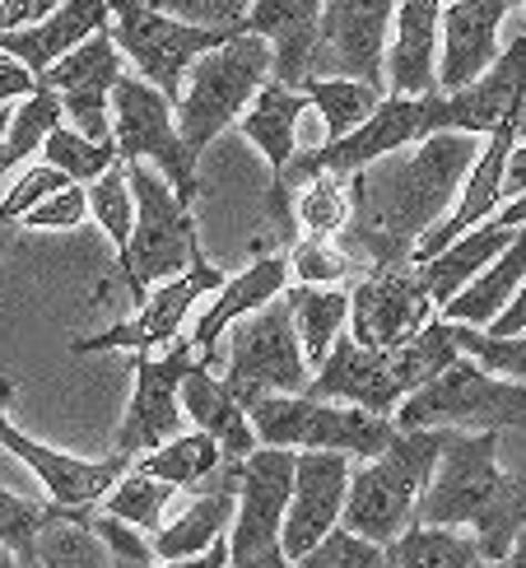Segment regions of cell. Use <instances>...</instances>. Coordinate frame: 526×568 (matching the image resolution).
Returning <instances> with one entry per match:
<instances>
[{
  "mask_svg": "<svg viewBox=\"0 0 526 568\" xmlns=\"http://www.w3.org/2000/svg\"><path fill=\"white\" fill-rule=\"evenodd\" d=\"M481 150V135L443 131L350 178L354 224L341 243L354 262H368V271L415 262L419 243L457 210Z\"/></svg>",
  "mask_w": 526,
  "mask_h": 568,
  "instance_id": "1",
  "label": "cell"
},
{
  "mask_svg": "<svg viewBox=\"0 0 526 568\" xmlns=\"http://www.w3.org/2000/svg\"><path fill=\"white\" fill-rule=\"evenodd\" d=\"M415 523L475 531L489 564H504L513 555L517 536L526 531V476H508L498 466V434L447 429L443 462Z\"/></svg>",
  "mask_w": 526,
  "mask_h": 568,
  "instance_id": "2",
  "label": "cell"
},
{
  "mask_svg": "<svg viewBox=\"0 0 526 568\" xmlns=\"http://www.w3.org/2000/svg\"><path fill=\"white\" fill-rule=\"evenodd\" d=\"M443 447H447V429H401V438L382 457L358 462L341 527L373 540L382 550L396 546L415 527L419 504L443 462Z\"/></svg>",
  "mask_w": 526,
  "mask_h": 568,
  "instance_id": "3",
  "label": "cell"
},
{
  "mask_svg": "<svg viewBox=\"0 0 526 568\" xmlns=\"http://www.w3.org/2000/svg\"><path fill=\"white\" fill-rule=\"evenodd\" d=\"M271 80H275V52L256 33H233L224 47H214L210 57L191 65L186 93L178 103V126L191 159H201L220 131L243 122Z\"/></svg>",
  "mask_w": 526,
  "mask_h": 568,
  "instance_id": "4",
  "label": "cell"
},
{
  "mask_svg": "<svg viewBox=\"0 0 526 568\" xmlns=\"http://www.w3.org/2000/svg\"><path fill=\"white\" fill-rule=\"evenodd\" d=\"M127 178L135 196V239H131V256L122 262V275L131 284V298L145 303L150 290L196 271L205 262V252H201L191 210L182 205L173 182L154 163H127Z\"/></svg>",
  "mask_w": 526,
  "mask_h": 568,
  "instance_id": "5",
  "label": "cell"
},
{
  "mask_svg": "<svg viewBox=\"0 0 526 568\" xmlns=\"http://www.w3.org/2000/svg\"><path fill=\"white\" fill-rule=\"evenodd\" d=\"M247 415L261 447H284V453H341L354 462H373L401 438V424L387 415L307 396H266Z\"/></svg>",
  "mask_w": 526,
  "mask_h": 568,
  "instance_id": "6",
  "label": "cell"
},
{
  "mask_svg": "<svg viewBox=\"0 0 526 568\" xmlns=\"http://www.w3.org/2000/svg\"><path fill=\"white\" fill-rule=\"evenodd\" d=\"M401 429H457V434H504L526 429V383H508L475 359L452 364L424 392L396 410Z\"/></svg>",
  "mask_w": 526,
  "mask_h": 568,
  "instance_id": "7",
  "label": "cell"
},
{
  "mask_svg": "<svg viewBox=\"0 0 526 568\" xmlns=\"http://www.w3.org/2000/svg\"><path fill=\"white\" fill-rule=\"evenodd\" d=\"M224 383L233 387V396L243 400L247 410L266 396H307V387H313V364H307V354H303L290 294L233 326Z\"/></svg>",
  "mask_w": 526,
  "mask_h": 568,
  "instance_id": "8",
  "label": "cell"
},
{
  "mask_svg": "<svg viewBox=\"0 0 526 568\" xmlns=\"http://www.w3.org/2000/svg\"><path fill=\"white\" fill-rule=\"evenodd\" d=\"M112 140L122 150V163H154V169L173 182V192L191 210V201L201 196L196 159H191L178 108L169 103V93H159L150 80L127 75L112 93Z\"/></svg>",
  "mask_w": 526,
  "mask_h": 568,
  "instance_id": "9",
  "label": "cell"
},
{
  "mask_svg": "<svg viewBox=\"0 0 526 568\" xmlns=\"http://www.w3.org/2000/svg\"><path fill=\"white\" fill-rule=\"evenodd\" d=\"M135 368V392L131 406L122 415L112 434V453L140 462L154 447L173 443L178 434H186V410H182V383L201 368V354L191 345V336H182L178 345L159 349V354H131Z\"/></svg>",
  "mask_w": 526,
  "mask_h": 568,
  "instance_id": "10",
  "label": "cell"
},
{
  "mask_svg": "<svg viewBox=\"0 0 526 568\" xmlns=\"http://www.w3.org/2000/svg\"><path fill=\"white\" fill-rule=\"evenodd\" d=\"M112 38L122 47V57L135 65L140 80H150L159 93H169V103H182V75L214 47H224L233 33H210L191 29L169 14L150 10L145 0H112Z\"/></svg>",
  "mask_w": 526,
  "mask_h": 568,
  "instance_id": "11",
  "label": "cell"
},
{
  "mask_svg": "<svg viewBox=\"0 0 526 568\" xmlns=\"http://www.w3.org/2000/svg\"><path fill=\"white\" fill-rule=\"evenodd\" d=\"M401 0H326L307 80H364L387 93V33Z\"/></svg>",
  "mask_w": 526,
  "mask_h": 568,
  "instance_id": "12",
  "label": "cell"
},
{
  "mask_svg": "<svg viewBox=\"0 0 526 568\" xmlns=\"http://www.w3.org/2000/svg\"><path fill=\"white\" fill-rule=\"evenodd\" d=\"M438 317V303L419 275V262H396L368 271L354 284L350 336L368 349H401Z\"/></svg>",
  "mask_w": 526,
  "mask_h": 568,
  "instance_id": "13",
  "label": "cell"
},
{
  "mask_svg": "<svg viewBox=\"0 0 526 568\" xmlns=\"http://www.w3.org/2000/svg\"><path fill=\"white\" fill-rule=\"evenodd\" d=\"M299 480V453L284 447H256V453L237 466V513L229 527V550L233 559L284 550V517H290Z\"/></svg>",
  "mask_w": 526,
  "mask_h": 568,
  "instance_id": "14",
  "label": "cell"
},
{
  "mask_svg": "<svg viewBox=\"0 0 526 568\" xmlns=\"http://www.w3.org/2000/svg\"><path fill=\"white\" fill-rule=\"evenodd\" d=\"M205 290L220 294L224 290V275L214 271L210 262H201L196 271H186L169 284H159V290H150V298L135 307V317L117 322L108 331H93V336H80L75 345H70V354H103V349H127V354H159L169 349L186 336V313L191 303H196Z\"/></svg>",
  "mask_w": 526,
  "mask_h": 568,
  "instance_id": "15",
  "label": "cell"
},
{
  "mask_svg": "<svg viewBox=\"0 0 526 568\" xmlns=\"http://www.w3.org/2000/svg\"><path fill=\"white\" fill-rule=\"evenodd\" d=\"M127 80L122 70V47H117L112 29L89 38L80 52L57 61L38 84H47L65 108V126L80 131L99 145H112V93Z\"/></svg>",
  "mask_w": 526,
  "mask_h": 568,
  "instance_id": "16",
  "label": "cell"
},
{
  "mask_svg": "<svg viewBox=\"0 0 526 568\" xmlns=\"http://www.w3.org/2000/svg\"><path fill=\"white\" fill-rule=\"evenodd\" d=\"M0 447L14 453L23 466L33 470V480H42L47 499L61 504V508H75V513L99 508L108 499V489L135 466L131 457H117V453H108V457H70V453H57V447H47V443L23 434L19 424H10L6 410H0Z\"/></svg>",
  "mask_w": 526,
  "mask_h": 568,
  "instance_id": "17",
  "label": "cell"
},
{
  "mask_svg": "<svg viewBox=\"0 0 526 568\" xmlns=\"http://www.w3.org/2000/svg\"><path fill=\"white\" fill-rule=\"evenodd\" d=\"M290 290H294L290 247L256 239L252 266H243L237 275H229L224 290L214 294V303L196 317V326L186 331L191 345H196V354H201V368H214V359H220V336H224L229 326H237L243 317L261 313V307L275 303V298H284Z\"/></svg>",
  "mask_w": 526,
  "mask_h": 568,
  "instance_id": "18",
  "label": "cell"
},
{
  "mask_svg": "<svg viewBox=\"0 0 526 568\" xmlns=\"http://www.w3.org/2000/svg\"><path fill=\"white\" fill-rule=\"evenodd\" d=\"M350 485H354V457L299 453V480H294V499H290L284 540H280L284 555L303 559V555H313L331 531H341Z\"/></svg>",
  "mask_w": 526,
  "mask_h": 568,
  "instance_id": "19",
  "label": "cell"
},
{
  "mask_svg": "<svg viewBox=\"0 0 526 568\" xmlns=\"http://www.w3.org/2000/svg\"><path fill=\"white\" fill-rule=\"evenodd\" d=\"M307 400H350V406L368 410V415L396 419V410L411 400V392L401 383L392 349H368L345 331L336 349H331V359L313 373Z\"/></svg>",
  "mask_w": 526,
  "mask_h": 568,
  "instance_id": "20",
  "label": "cell"
},
{
  "mask_svg": "<svg viewBox=\"0 0 526 568\" xmlns=\"http://www.w3.org/2000/svg\"><path fill=\"white\" fill-rule=\"evenodd\" d=\"M526 112V33H517L481 80L462 93H443V131L494 135L508 116Z\"/></svg>",
  "mask_w": 526,
  "mask_h": 568,
  "instance_id": "21",
  "label": "cell"
},
{
  "mask_svg": "<svg viewBox=\"0 0 526 568\" xmlns=\"http://www.w3.org/2000/svg\"><path fill=\"white\" fill-rule=\"evenodd\" d=\"M513 0H447L443 10V57H438V93L471 89L485 70L504 57L498 29Z\"/></svg>",
  "mask_w": 526,
  "mask_h": 568,
  "instance_id": "22",
  "label": "cell"
},
{
  "mask_svg": "<svg viewBox=\"0 0 526 568\" xmlns=\"http://www.w3.org/2000/svg\"><path fill=\"white\" fill-rule=\"evenodd\" d=\"M443 10H447V0H401L392 57H387V93H401V99H428V93H438Z\"/></svg>",
  "mask_w": 526,
  "mask_h": 568,
  "instance_id": "23",
  "label": "cell"
},
{
  "mask_svg": "<svg viewBox=\"0 0 526 568\" xmlns=\"http://www.w3.org/2000/svg\"><path fill=\"white\" fill-rule=\"evenodd\" d=\"M326 0H256L247 14V33L266 38L275 52V84L303 89L313 75V52L322 38Z\"/></svg>",
  "mask_w": 526,
  "mask_h": 568,
  "instance_id": "24",
  "label": "cell"
},
{
  "mask_svg": "<svg viewBox=\"0 0 526 568\" xmlns=\"http://www.w3.org/2000/svg\"><path fill=\"white\" fill-rule=\"evenodd\" d=\"M103 29H112V0H65V6L52 19H42L38 29L0 33V52L14 57L19 65H29L42 80L57 61L80 52V47L89 38H99Z\"/></svg>",
  "mask_w": 526,
  "mask_h": 568,
  "instance_id": "25",
  "label": "cell"
},
{
  "mask_svg": "<svg viewBox=\"0 0 526 568\" xmlns=\"http://www.w3.org/2000/svg\"><path fill=\"white\" fill-rule=\"evenodd\" d=\"M237 466H243V462H237ZM237 466L229 462L220 476H214L201 494H191L186 508L154 536L159 559H196V555L214 550L229 536L233 513H237Z\"/></svg>",
  "mask_w": 526,
  "mask_h": 568,
  "instance_id": "26",
  "label": "cell"
},
{
  "mask_svg": "<svg viewBox=\"0 0 526 568\" xmlns=\"http://www.w3.org/2000/svg\"><path fill=\"white\" fill-rule=\"evenodd\" d=\"M182 410L201 434H210L214 443L224 447V462H233V466L247 462L261 447L247 406L233 396V387L224 383V377H214L210 368H196L182 383Z\"/></svg>",
  "mask_w": 526,
  "mask_h": 568,
  "instance_id": "27",
  "label": "cell"
},
{
  "mask_svg": "<svg viewBox=\"0 0 526 568\" xmlns=\"http://www.w3.org/2000/svg\"><path fill=\"white\" fill-rule=\"evenodd\" d=\"M303 108H307V93L303 89H284V84H266L261 89V99L252 103V112L237 122V131H243L256 154L266 159L271 169V186L284 182V173L294 169V163L303 159L299 154V122H303ZM266 186V192H271Z\"/></svg>",
  "mask_w": 526,
  "mask_h": 568,
  "instance_id": "28",
  "label": "cell"
},
{
  "mask_svg": "<svg viewBox=\"0 0 526 568\" xmlns=\"http://www.w3.org/2000/svg\"><path fill=\"white\" fill-rule=\"evenodd\" d=\"M517 239H522V229H508L504 220H489L481 229H471L466 239H457L447 252H438L434 262H419V275L428 284V294H434L438 313L466 290L471 280H481Z\"/></svg>",
  "mask_w": 526,
  "mask_h": 568,
  "instance_id": "29",
  "label": "cell"
},
{
  "mask_svg": "<svg viewBox=\"0 0 526 568\" xmlns=\"http://www.w3.org/2000/svg\"><path fill=\"white\" fill-rule=\"evenodd\" d=\"M522 284H526V229H522V239H517L504 256H498V262H494L481 280H471L466 290L452 298L438 317L452 322V326L489 331V326L513 307V298L522 294Z\"/></svg>",
  "mask_w": 526,
  "mask_h": 568,
  "instance_id": "30",
  "label": "cell"
},
{
  "mask_svg": "<svg viewBox=\"0 0 526 568\" xmlns=\"http://www.w3.org/2000/svg\"><path fill=\"white\" fill-rule=\"evenodd\" d=\"M29 568H117V559L103 546V536L93 531L89 513L57 504V517L42 527Z\"/></svg>",
  "mask_w": 526,
  "mask_h": 568,
  "instance_id": "31",
  "label": "cell"
},
{
  "mask_svg": "<svg viewBox=\"0 0 526 568\" xmlns=\"http://www.w3.org/2000/svg\"><path fill=\"white\" fill-rule=\"evenodd\" d=\"M135 466L145 470V476H154V480H169L173 489L201 494L229 462H224V447L214 443L210 434L186 429V434H178L173 443H163V447H154V453H145Z\"/></svg>",
  "mask_w": 526,
  "mask_h": 568,
  "instance_id": "32",
  "label": "cell"
},
{
  "mask_svg": "<svg viewBox=\"0 0 526 568\" xmlns=\"http://www.w3.org/2000/svg\"><path fill=\"white\" fill-rule=\"evenodd\" d=\"M485 546L462 527H424L415 523L396 546H387V568H485Z\"/></svg>",
  "mask_w": 526,
  "mask_h": 568,
  "instance_id": "33",
  "label": "cell"
},
{
  "mask_svg": "<svg viewBox=\"0 0 526 568\" xmlns=\"http://www.w3.org/2000/svg\"><path fill=\"white\" fill-rule=\"evenodd\" d=\"M350 303H354V290H303V284L290 290L294 326H299L303 354H307V364L313 368H322L331 359V349H336V341L345 336Z\"/></svg>",
  "mask_w": 526,
  "mask_h": 568,
  "instance_id": "34",
  "label": "cell"
},
{
  "mask_svg": "<svg viewBox=\"0 0 526 568\" xmlns=\"http://www.w3.org/2000/svg\"><path fill=\"white\" fill-rule=\"evenodd\" d=\"M294 224L303 239H345L354 224V192L336 173H322L294 192Z\"/></svg>",
  "mask_w": 526,
  "mask_h": 568,
  "instance_id": "35",
  "label": "cell"
},
{
  "mask_svg": "<svg viewBox=\"0 0 526 568\" xmlns=\"http://www.w3.org/2000/svg\"><path fill=\"white\" fill-rule=\"evenodd\" d=\"M173 494L178 489L169 480H154L140 466H131L127 476L108 489V499L99 508H103V517H117V523H127L135 531H154L159 536L163 531V513H169Z\"/></svg>",
  "mask_w": 526,
  "mask_h": 568,
  "instance_id": "36",
  "label": "cell"
},
{
  "mask_svg": "<svg viewBox=\"0 0 526 568\" xmlns=\"http://www.w3.org/2000/svg\"><path fill=\"white\" fill-rule=\"evenodd\" d=\"M303 93L317 103V112L326 116V131H331V145L345 135H354L358 126L368 122V116L382 108L387 93L364 84V80H307Z\"/></svg>",
  "mask_w": 526,
  "mask_h": 568,
  "instance_id": "37",
  "label": "cell"
},
{
  "mask_svg": "<svg viewBox=\"0 0 526 568\" xmlns=\"http://www.w3.org/2000/svg\"><path fill=\"white\" fill-rule=\"evenodd\" d=\"M61 126H65V108L47 84L33 93V99H23L14 108V126H10V140H6V154H0V186H6V178L19 169V163L29 159L33 150H42L47 135L61 131Z\"/></svg>",
  "mask_w": 526,
  "mask_h": 568,
  "instance_id": "38",
  "label": "cell"
},
{
  "mask_svg": "<svg viewBox=\"0 0 526 568\" xmlns=\"http://www.w3.org/2000/svg\"><path fill=\"white\" fill-rule=\"evenodd\" d=\"M42 163L61 169L75 186H93L103 173H112L117 163H122V150H117V140H112V145H99V140H89V135H80V131L61 126V131L47 135Z\"/></svg>",
  "mask_w": 526,
  "mask_h": 568,
  "instance_id": "39",
  "label": "cell"
},
{
  "mask_svg": "<svg viewBox=\"0 0 526 568\" xmlns=\"http://www.w3.org/2000/svg\"><path fill=\"white\" fill-rule=\"evenodd\" d=\"M89 210L93 220L103 224V233L117 247V262L131 256V239H135V196H131V178H127V163H117L112 173H103L99 182L89 186Z\"/></svg>",
  "mask_w": 526,
  "mask_h": 568,
  "instance_id": "40",
  "label": "cell"
},
{
  "mask_svg": "<svg viewBox=\"0 0 526 568\" xmlns=\"http://www.w3.org/2000/svg\"><path fill=\"white\" fill-rule=\"evenodd\" d=\"M290 271L303 290H345L354 256L341 239H299L290 247Z\"/></svg>",
  "mask_w": 526,
  "mask_h": 568,
  "instance_id": "41",
  "label": "cell"
},
{
  "mask_svg": "<svg viewBox=\"0 0 526 568\" xmlns=\"http://www.w3.org/2000/svg\"><path fill=\"white\" fill-rule=\"evenodd\" d=\"M52 517H57L52 499H29V494L0 485V546L14 550L23 564L33 559L38 536H42V527L52 523Z\"/></svg>",
  "mask_w": 526,
  "mask_h": 568,
  "instance_id": "42",
  "label": "cell"
},
{
  "mask_svg": "<svg viewBox=\"0 0 526 568\" xmlns=\"http://www.w3.org/2000/svg\"><path fill=\"white\" fill-rule=\"evenodd\" d=\"M150 10L169 14L191 29H210V33H247V14L256 0H145Z\"/></svg>",
  "mask_w": 526,
  "mask_h": 568,
  "instance_id": "43",
  "label": "cell"
},
{
  "mask_svg": "<svg viewBox=\"0 0 526 568\" xmlns=\"http://www.w3.org/2000/svg\"><path fill=\"white\" fill-rule=\"evenodd\" d=\"M457 345L481 368L508 377V383H526V331L522 336H489V331L457 326Z\"/></svg>",
  "mask_w": 526,
  "mask_h": 568,
  "instance_id": "44",
  "label": "cell"
},
{
  "mask_svg": "<svg viewBox=\"0 0 526 568\" xmlns=\"http://www.w3.org/2000/svg\"><path fill=\"white\" fill-rule=\"evenodd\" d=\"M382 564H387V550L373 546V540H364V536L345 531V527L331 531L313 555L294 559V568H382Z\"/></svg>",
  "mask_w": 526,
  "mask_h": 568,
  "instance_id": "45",
  "label": "cell"
},
{
  "mask_svg": "<svg viewBox=\"0 0 526 568\" xmlns=\"http://www.w3.org/2000/svg\"><path fill=\"white\" fill-rule=\"evenodd\" d=\"M89 215V186H65V192L47 196L38 210H29L19 224L23 229H75Z\"/></svg>",
  "mask_w": 526,
  "mask_h": 568,
  "instance_id": "46",
  "label": "cell"
},
{
  "mask_svg": "<svg viewBox=\"0 0 526 568\" xmlns=\"http://www.w3.org/2000/svg\"><path fill=\"white\" fill-rule=\"evenodd\" d=\"M93 531L103 536V546L112 550L117 564H154V559H159V550L145 540V531L117 523V517H103V513H99V517H93Z\"/></svg>",
  "mask_w": 526,
  "mask_h": 568,
  "instance_id": "47",
  "label": "cell"
},
{
  "mask_svg": "<svg viewBox=\"0 0 526 568\" xmlns=\"http://www.w3.org/2000/svg\"><path fill=\"white\" fill-rule=\"evenodd\" d=\"M65 0H0V33L38 29L42 19H52Z\"/></svg>",
  "mask_w": 526,
  "mask_h": 568,
  "instance_id": "48",
  "label": "cell"
},
{
  "mask_svg": "<svg viewBox=\"0 0 526 568\" xmlns=\"http://www.w3.org/2000/svg\"><path fill=\"white\" fill-rule=\"evenodd\" d=\"M42 84H38V75L29 65H19L14 57H6L0 52V108L6 103H23V99H33Z\"/></svg>",
  "mask_w": 526,
  "mask_h": 568,
  "instance_id": "49",
  "label": "cell"
},
{
  "mask_svg": "<svg viewBox=\"0 0 526 568\" xmlns=\"http://www.w3.org/2000/svg\"><path fill=\"white\" fill-rule=\"evenodd\" d=\"M233 550H229V536L220 540L214 550L196 555V559H154V564H117V568H229Z\"/></svg>",
  "mask_w": 526,
  "mask_h": 568,
  "instance_id": "50",
  "label": "cell"
},
{
  "mask_svg": "<svg viewBox=\"0 0 526 568\" xmlns=\"http://www.w3.org/2000/svg\"><path fill=\"white\" fill-rule=\"evenodd\" d=\"M522 331H526V284H522V294L513 298L508 313L489 326V336H522Z\"/></svg>",
  "mask_w": 526,
  "mask_h": 568,
  "instance_id": "51",
  "label": "cell"
},
{
  "mask_svg": "<svg viewBox=\"0 0 526 568\" xmlns=\"http://www.w3.org/2000/svg\"><path fill=\"white\" fill-rule=\"evenodd\" d=\"M504 196H508V201L526 196V145H517V150H513V159H508V182H504Z\"/></svg>",
  "mask_w": 526,
  "mask_h": 568,
  "instance_id": "52",
  "label": "cell"
},
{
  "mask_svg": "<svg viewBox=\"0 0 526 568\" xmlns=\"http://www.w3.org/2000/svg\"><path fill=\"white\" fill-rule=\"evenodd\" d=\"M229 568H294V559L284 550H266V555H247V559H229Z\"/></svg>",
  "mask_w": 526,
  "mask_h": 568,
  "instance_id": "53",
  "label": "cell"
},
{
  "mask_svg": "<svg viewBox=\"0 0 526 568\" xmlns=\"http://www.w3.org/2000/svg\"><path fill=\"white\" fill-rule=\"evenodd\" d=\"M19 396V383H14V377L10 373H0V410H6L10 406V400Z\"/></svg>",
  "mask_w": 526,
  "mask_h": 568,
  "instance_id": "54",
  "label": "cell"
},
{
  "mask_svg": "<svg viewBox=\"0 0 526 568\" xmlns=\"http://www.w3.org/2000/svg\"><path fill=\"white\" fill-rule=\"evenodd\" d=\"M10 126H14V108L6 103V108H0V154H6V140H10Z\"/></svg>",
  "mask_w": 526,
  "mask_h": 568,
  "instance_id": "55",
  "label": "cell"
},
{
  "mask_svg": "<svg viewBox=\"0 0 526 568\" xmlns=\"http://www.w3.org/2000/svg\"><path fill=\"white\" fill-rule=\"evenodd\" d=\"M508 568H526V531L517 536V546H513V555H508Z\"/></svg>",
  "mask_w": 526,
  "mask_h": 568,
  "instance_id": "56",
  "label": "cell"
},
{
  "mask_svg": "<svg viewBox=\"0 0 526 568\" xmlns=\"http://www.w3.org/2000/svg\"><path fill=\"white\" fill-rule=\"evenodd\" d=\"M0 568H29V564H23L14 550H6V546H0Z\"/></svg>",
  "mask_w": 526,
  "mask_h": 568,
  "instance_id": "57",
  "label": "cell"
},
{
  "mask_svg": "<svg viewBox=\"0 0 526 568\" xmlns=\"http://www.w3.org/2000/svg\"><path fill=\"white\" fill-rule=\"evenodd\" d=\"M10 247V229H0V252H6Z\"/></svg>",
  "mask_w": 526,
  "mask_h": 568,
  "instance_id": "58",
  "label": "cell"
},
{
  "mask_svg": "<svg viewBox=\"0 0 526 568\" xmlns=\"http://www.w3.org/2000/svg\"><path fill=\"white\" fill-rule=\"evenodd\" d=\"M522 33H526V0H522Z\"/></svg>",
  "mask_w": 526,
  "mask_h": 568,
  "instance_id": "59",
  "label": "cell"
},
{
  "mask_svg": "<svg viewBox=\"0 0 526 568\" xmlns=\"http://www.w3.org/2000/svg\"><path fill=\"white\" fill-rule=\"evenodd\" d=\"M485 568H508V559H504V564H485Z\"/></svg>",
  "mask_w": 526,
  "mask_h": 568,
  "instance_id": "60",
  "label": "cell"
}]
</instances>
